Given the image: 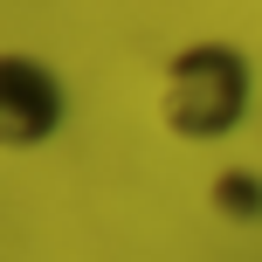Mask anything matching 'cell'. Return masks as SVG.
Returning <instances> with one entry per match:
<instances>
[{"label":"cell","mask_w":262,"mask_h":262,"mask_svg":"<svg viewBox=\"0 0 262 262\" xmlns=\"http://www.w3.org/2000/svg\"><path fill=\"white\" fill-rule=\"evenodd\" d=\"M242 97H249V83H242L235 55L228 49H193L166 76V118L186 138H214V131H228L242 118Z\"/></svg>","instance_id":"cell-1"},{"label":"cell","mask_w":262,"mask_h":262,"mask_svg":"<svg viewBox=\"0 0 262 262\" xmlns=\"http://www.w3.org/2000/svg\"><path fill=\"white\" fill-rule=\"evenodd\" d=\"M55 118H62V90H55L35 62H21V55L0 62V131H7L14 145H35Z\"/></svg>","instance_id":"cell-2"},{"label":"cell","mask_w":262,"mask_h":262,"mask_svg":"<svg viewBox=\"0 0 262 262\" xmlns=\"http://www.w3.org/2000/svg\"><path fill=\"white\" fill-rule=\"evenodd\" d=\"M214 193H228V207L255 214V180H228V186H214Z\"/></svg>","instance_id":"cell-3"}]
</instances>
